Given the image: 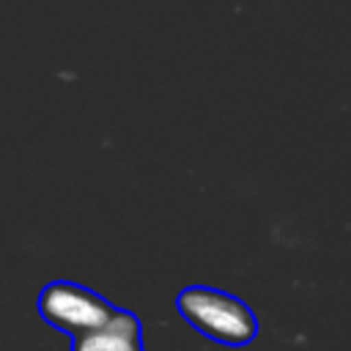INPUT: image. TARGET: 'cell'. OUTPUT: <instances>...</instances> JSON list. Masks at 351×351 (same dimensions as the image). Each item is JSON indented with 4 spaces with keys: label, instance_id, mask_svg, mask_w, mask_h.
Wrapping results in <instances>:
<instances>
[{
    "label": "cell",
    "instance_id": "2",
    "mask_svg": "<svg viewBox=\"0 0 351 351\" xmlns=\"http://www.w3.org/2000/svg\"><path fill=\"white\" fill-rule=\"evenodd\" d=\"M36 310L58 332L77 337L82 332L101 326L112 315L115 304H110L99 291L88 285L69 282V280H52L38 291Z\"/></svg>",
    "mask_w": 351,
    "mask_h": 351
},
{
    "label": "cell",
    "instance_id": "1",
    "mask_svg": "<svg viewBox=\"0 0 351 351\" xmlns=\"http://www.w3.org/2000/svg\"><path fill=\"white\" fill-rule=\"evenodd\" d=\"M176 310L192 329H197L211 343L239 348L250 346L258 337V318L250 304L222 288L186 285L176 296Z\"/></svg>",
    "mask_w": 351,
    "mask_h": 351
},
{
    "label": "cell",
    "instance_id": "3",
    "mask_svg": "<svg viewBox=\"0 0 351 351\" xmlns=\"http://www.w3.org/2000/svg\"><path fill=\"white\" fill-rule=\"evenodd\" d=\"M71 351H145L143 324L137 313L115 307L101 326L71 337Z\"/></svg>",
    "mask_w": 351,
    "mask_h": 351
}]
</instances>
